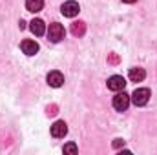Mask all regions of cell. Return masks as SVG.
<instances>
[{"mask_svg":"<svg viewBox=\"0 0 157 155\" xmlns=\"http://www.w3.org/2000/svg\"><path fill=\"white\" fill-rule=\"evenodd\" d=\"M20 47H22V51H24L28 57H33V55L39 53V44H37L35 40H22Z\"/></svg>","mask_w":157,"mask_h":155,"instance_id":"cell-8","label":"cell"},{"mask_svg":"<svg viewBox=\"0 0 157 155\" xmlns=\"http://www.w3.org/2000/svg\"><path fill=\"white\" fill-rule=\"evenodd\" d=\"M128 77H130L132 82H141V80H144V77H146V71L143 68H132L130 73H128Z\"/></svg>","mask_w":157,"mask_h":155,"instance_id":"cell-10","label":"cell"},{"mask_svg":"<svg viewBox=\"0 0 157 155\" xmlns=\"http://www.w3.org/2000/svg\"><path fill=\"white\" fill-rule=\"evenodd\" d=\"M130 102H132V99H130L128 93H124V89L119 91L117 95L113 97V108H115L117 112H126L128 106H130Z\"/></svg>","mask_w":157,"mask_h":155,"instance_id":"cell-2","label":"cell"},{"mask_svg":"<svg viewBox=\"0 0 157 155\" xmlns=\"http://www.w3.org/2000/svg\"><path fill=\"white\" fill-rule=\"evenodd\" d=\"M126 88V78L121 77V75H113V77L108 78V89L112 91H122Z\"/></svg>","mask_w":157,"mask_h":155,"instance_id":"cell-5","label":"cell"},{"mask_svg":"<svg viewBox=\"0 0 157 155\" xmlns=\"http://www.w3.org/2000/svg\"><path fill=\"white\" fill-rule=\"evenodd\" d=\"M71 33H73V37H84V33H86V24L82 22V20H78V22H73L71 24Z\"/></svg>","mask_w":157,"mask_h":155,"instance_id":"cell-12","label":"cell"},{"mask_svg":"<svg viewBox=\"0 0 157 155\" xmlns=\"http://www.w3.org/2000/svg\"><path fill=\"white\" fill-rule=\"evenodd\" d=\"M78 11H80V6H78L75 0H68V2H64L62 7H60V13H62L64 17H68V18L77 17Z\"/></svg>","mask_w":157,"mask_h":155,"instance_id":"cell-4","label":"cell"},{"mask_svg":"<svg viewBox=\"0 0 157 155\" xmlns=\"http://www.w3.org/2000/svg\"><path fill=\"white\" fill-rule=\"evenodd\" d=\"M46 113H48V115H57V113H59V108H57V104H49V106H48V108H46Z\"/></svg>","mask_w":157,"mask_h":155,"instance_id":"cell-15","label":"cell"},{"mask_svg":"<svg viewBox=\"0 0 157 155\" xmlns=\"http://www.w3.org/2000/svg\"><path fill=\"white\" fill-rule=\"evenodd\" d=\"M130 99H132V102H133L135 106H146L148 100H150V89H148V88H137V89L130 95Z\"/></svg>","mask_w":157,"mask_h":155,"instance_id":"cell-1","label":"cell"},{"mask_svg":"<svg viewBox=\"0 0 157 155\" xmlns=\"http://www.w3.org/2000/svg\"><path fill=\"white\" fill-rule=\"evenodd\" d=\"M44 7V0H26V9L31 13H39Z\"/></svg>","mask_w":157,"mask_h":155,"instance_id":"cell-11","label":"cell"},{"mask_svg":"<svg viewBox=\"0 0 157 155\" xmlns=\"http://www.w3.org/2000/svg\"><path fill=\"white\" fill-rule=\"evenodd\" d=\"M119 62H121V59H119L117 53H110V55H108V64H113V66H115Z\"/></svg>","mask_w":157,"mask_h":155,"instance_id":"cell-14","label":"cell"},{"mask_svg":"<svg viewBox=\"0 0 157 155\" xmlns=\"http://www.w3.org/2000/svg\"><path fill=\"white\" fill-rule=\"evenodd\" d=\"M113 148H115V150L124 148V141H122V139H115V141H113Z\"/></svg>","mask_w":157,"mask_h":155,"instance_id":"cell-16","label":"cell"},{"mask_svg":"<svg viewBox=\"0 0 157 155\" xmlns=\"http://www.w3.org/2000/svg\"><path fill=\"white\" fill-rule=\"evenodd\" d=\"M48 37H49V40H51V42H60V40L66 37L64 26H62V24H57V22L49 24V29H48Z\"/></svg>","mask_w":157,"mask_h":155,"instance_id":"cell-3","label":"cell"},{"mask_svg":"<svg viewBox=\"0 0 157 155\" xmlns=\"http://www.w3.org/2000/svg\"><path fill=\"white\" fill-rule=\"evenodd\" d=\"M18 28H20V29H24V28H26V22H24V20H20V22H18Z\"/></svg>","mask_w":157,"mask_h":155,"instance_id":"cell-17","label":"cell"},{"mask_svg":"<svg viewBox=\"0 0 157 155\" xmlns=\"http://www.w3.org/2000/svg\"><path fill=\"white\" fill-rule=\"evenodd\" d=\"M124 4H133V2H137V0H122Z\"/></svg>","mask_w":157,"mask_h":155,"instance_id":"cell-18","label":"cell"},{"mask_svg":"<svg viewBox=\"0 0 157 155\" xmlns=\"http://www.w3.org/2000/svg\"><path fill=\"white\" fill-rule=\"evenodd\" d=\"M66 133H68V124H66L64 120H57V122L51 126V135H53L55 139H62Z\"/></svg>","mask_w":157,"mask_h":155,"instance_id":"cell-6","label":"cell"},{"mask_svg":"<svg viewBox=\"0 0 157 155\" xmlns=\"http://www.w3.org/2000/svg\"><path fill=\"white\" fill-rule=\"evenodd\" d=\"M29 29H31L33 35L42 37V35L46 33V24H44V20H40V18H33V20L29 22Z\"/></svg>","mask_w":157,"mask_h":155,"instance_id":"cell-9","label":"cell"},{"mask_svg":"<svg viewBox=\"0 0 157 155\" xmlns=\"http://www.w3.org/2000/svg\"><path fill=\"white\" fill-rule=\"evenodd\" d=\"M78 148L77 144H73V142H68V144H64V153H77Z\"/></svg>","mask_w":157,"mask_h":155,"instance_id":"cell-13","label":"cell"},{"mask_svg":"<svg viewBox=\"0 0 157 155\" xmlns=\"http://www.w3.org/2000/svg\"><path fill=\"white\" fill-rule=\"evenodd\" d=\"M46 80H48V84H49L51 88H60V86L64 84V75H62L60 71H49L48 77H46Z\"/></svg>","mask_w":157,"mask_h":155,"instance_id":"cell-7","label":"cell"}]
</instances>
